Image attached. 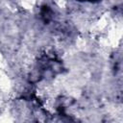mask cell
Wrapping results in <instances>:
<instances>
[{
    "label": "cell",
    "instance_id": "6da1fadb",
    "mask_svg": "<svg viewBox=\"0 0 123 123\" xmlns=\"http://www.w3.org/2000/svg\"><path fill=\"white\" fill-rule=\"evenodd\" d=\"M83 1H89V2H94V1H98V0H83Z\"/></svg>",
    "mask_w": 123,
    "mask_h": 123
}]
</instances>
